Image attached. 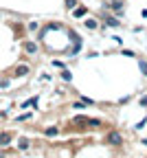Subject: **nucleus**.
Returning <instances> with one entry per match:
<instances>
[{
	"label": "nucleus",
	"mask_w": 147,
	"mask_h": 158,
	"mask_svg": "<svg viewBox=\"0 0 147 158\" xmlns=\"http://www.w3.org/2000/svg\"><path fill=\"white\" fill-rule=\"evenodd\" d=\"M86 27L88 29H97V22H94V20H86Z\"/></svg>",
	"instance_id": "423d86ee"
},
{
	"label": "nucleus",
	"mask_w": 147,
	"mask_h": 158,
	"mask_svg": "<svg viewBox=\"0 0 147 158\" xmlns=\"http://www.w3.org/2000/svg\"><path fill=\"white\" fill-rule=\"evenodd\" d=\"M55 134H57V127H48L46 130V136H55Z\"/></svg>",
	"instance_id": "6e6552de"
},
{
	"label": "nucleus",
	"mask_w": 147,
	"mask_h": 158,
	"mask_svg": "<svg viewBox=\"0 0 147 158\" xmlns=\"http://www.w3.org/2000/svg\"><path fill=\"white\" fill-rule=\"evenodd\" d=\"M11 143V134L5 132V134H0V145H9Z\"/></svg>",
	"instance_id": "f257e3e1"
},
{
	"label": "nucleus",
	"mask_w": 147,
	"mask_h": 158,
	"mask_svg": "<svg viewBox=\"0 0 147 158\" xmlns=\"http://www.w3.org/2000/svg\"><path fill=\"white\" fill-rule=\"evenodd\" d=\"M29 147V141L27 138H20V149H27Z\"/></svg>",
	"instance_id": "39448f33"
},
{
	"label": "nucleus",
	"mask_w": 147,
	"mask_h": 158,
	"mask_svg": "<svg viewBox=\"0 0 147 158\" xmlns=\"http://www.w3.org/2000/svg\"><path fill=\"white\" fill-rule=\"evenodd\" d=\"M75 123H88V116H77Z\"/></svg>",
	"instance_id": "0eeeda50"
},
{
	"label": "nucleus",
	"mask_w": 147,
	"mask_h": 158,
	"mask_svg": "<svg viewBox=\"0 0 147 158\" xmlns=\"http://www.w3.org/2000/svg\"><path fill=\"white\" fill-rule=\"evenodd\" d=\"M27 73H29V66H18L13 75H15V77H22V75H27Z\"/></svg>",
	"instance_id": "7ed1b4c3"
},
{
	"label": "nucleus",
	"mask_w": 147,
	"mask_h": 158,
	"mask_svg": "<svg viewBox=\"0 0 147 158\" xmlns=\"http://www.w3.org/2000/svg\"><path fill=\"white\" fill-rule=\"evenodd\" d=\"M86 13V7H81V9H75V15H83Z\"/></svg>",
	"instance_id": "9d476101"
},
{
	"label": "nucleus",
	"mask_w": 147,
	"mask_h": 158,
	"mask_svg": "<svg viewBox=\"0 0 147 158\" xmlns=\"http://www.w3.org/2000/svg\"><path fill=\"white\" fill-rule=\"evenodd\" d=\"M75 5H77V0H66V7H68V9H73Z\"/></svg>",
	"instance_id": "1a4fd4ad"
},
{
	"label": "nucleus",
	"mask_w": 147,
	"mask_h": 158,
	"mask_svg": "<svg viewBox=\"0 0 147 158\" xmlns=\"http://www.w3.org/2000/svg\"><path fill=\"white\" fill-rule=\"evenodd\" d=\"M108 141H110V145H121V136L119 134H110Z\"/></svg>",
	"instance_id": "f03ea898"
},
{
	"label": "nucleus",
	"mask_w": 147,
	"mask_h": 158,
	"mask_svg": "<svg viewBox=\"0 0 147 158\" xmlns=\"http://www.w3.org/2000/svg\"><path fill=\"white\" fill-rule=\"evenodd\" d=\"M145 145H147V138H145Z\"/></svg>",
	"instance_id": "9b49d317"
},
{
	"label": "nucleus",
	"mask_w": 147,
	"mask_h": 158,
	"mask_svg": "<svg viewBox=\"0 0 147 158\" xmlns=\"http://www.w3.org/2000/svg\"><path fill=\"white\" fill-rule=\"evenodd\" d=\"M24 51H27V53H37V44L27 42V44H24Z\"/></svg>",
	"instance_id": "20e7f679"
}]
</instances>
